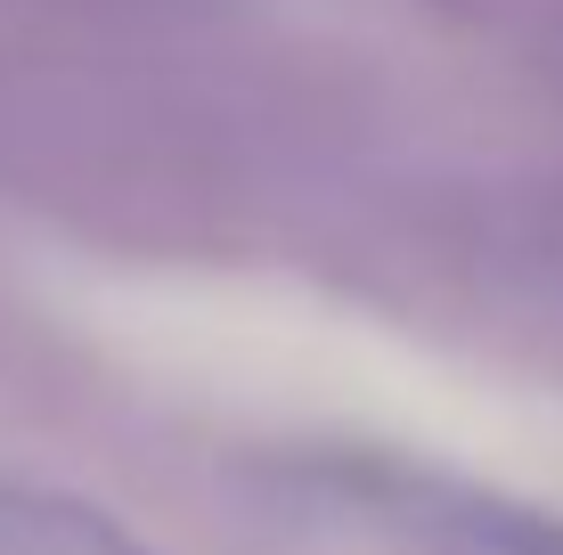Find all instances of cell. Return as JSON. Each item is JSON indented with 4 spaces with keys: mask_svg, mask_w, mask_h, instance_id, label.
Listing matches in <instances>:
<instances>
[{
    "mask_svg": "<svg viewBox=\"0 0 563 555\" xmlns=\"http://www.w3.org/2000/svg\"><path fill=\"white\" fill-rule=\"evenodd\" d=\"M302 482L409 555H563V514L465 482V474L400 466V457H310Z\"/></svg>",
    "mask_w": 563,
    "mask_h": 555,
    "instance_id": "obj_1",
    "label": "cell"
}]
</instances>
